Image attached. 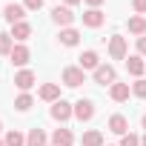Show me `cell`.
I'll use <instances>...</instances> for the list:
<instances>
[{"label": "cell", "instance_id": "6da1fadb", "mask_svg": "<svg viewBox=\"0 0 146 146\" xmlns=\"http://www.w3.org/2000/svg\"><path fill=\"white\" fill-rule=\"evenodd\" d=\"M95 83H100V86H112V83H117V72H115L112 63H100V66L95 69Z\"/></svg>", "mask_w": 146, "mask_h": 146}, {"label": "cell", "instance_id": "7a4b0ae2", "mask_svg": "<svg viewBox=\"0 0 146 146\" xmlns=\"http://www.w3.org/2000/svg\"><path fill=\"white\" fill-rule=\"evenodd\" d=\"M63 83L72 86V89H78L80 83H86V72H83L80 66H66V69H63Z\"/></svg>", "mask_w": 146, "mask_h": 146}, {"label": "cell", "instance_id": "3957f363", "mask_svg": "<svg viewBox=\"0 0 146 146\" xmlns=\"http://www.w3.org/2000/svg\"><path fill=\"white\" fill-rule=\"evenodd\" d=\"M72 115H75V106H72L69 100H63V98H60L57 103H52V117H54L57 123H66Z\"/></svg>", "mask_w": 146, "mask_h": 146}, {"label": "cell", "instance_id": "277c9868", "mask_svg": "<svg viewBox=\"0 0 146 146\" xmlns=\"http://www.w3.org/2000/svg\"><path fill=\"white\" fill-rule=\"evenodd\" d=\"M52 20H54L57 26L69 29V26H72V20H75V12H72L69 6H54V9H52Z\"/></svg>", "mask_w": 146, "mask_h": 146}, {"label": "cell", "instance_id": "5b68a950", "mask_svg": "<svg viewBox=\"0 0 146 146\" xmlns=\"http://www.w3.org/2000/svg\"><path fill=\"white\" fill-rule=\"evenodd\" d=\"M109 57L112 60H126V37H120V35L109 37Z\"/></svg>", "mask_w": 146, "mask_h": 146}, {"label": "cell", "instance_id": "8992f818", "mask_svg": "<svg viewBox=\"0 0 146 146\" xmlns=\"http://www.w3.org/2000/svg\"><path fill=\"white\" fill-rule=\"evenodd\" d=\"M32 60V52L23 46V43H15V49H12V54H9V63L12 66H26Z\"/></svg>", "mask_w": 146, "mask_h": 146}, {"label": "cell", "instance_id": "52a82bcc", "mask_svg": "<svg viewBox=\"0 0 146 146\" xmlns=\"http://www.w3.org/2000/svg\"><path fill=\"white\" fill-rule=\"evenodd\" d=\"M75 117L83 123V120H92L95 117V103L92 100H86V98H80L78 103H75Z\"/></svg>", "mask_w": 146, "mask_h": 146}, {"label": "cell", "instance_id": "ba28073f", "mask_svg": "<svg viewBox=\"0 0 146 146\" xmlns=\"http://www.w3.org/2000/svg\"><path fill=\"white\" fill-rule=\"evenodd\" d=\"M3 17L15 26V23H20L23 17H26V6H20V3H6V9H3Z\"/></svg>", "mask_w": 146, "mask_h": 146}, {"label": "cell", "instance_id": "9c48e42d", "mask_svg": "<svg viewBox=\"0 0 146 146\" xmlns=\"http://www.w3.org/2000/svg\"><path fill=\"white\" fill-rule=\"evenodd\" d=\"M35 80H37V78H35L32 69H23V72H17V75H15V86H17L20 92H29V89L35 86Z\"/></svg>", "mask_w": 146, "mask_h": 146}, {"label": "cell", "instance_id": "30bf717a", "mask_svg": "<svg viewBox=\"0 0 146 146\" xmlns=\"http://www.w3.org/2000/svg\"><path fill=\"white\" fill-rule=\"evenodd\" d=\"M103 20H106V15L100 9H86L83 12V26H89V29H100Z\"/></svg>", "mask_w": 146, "mask_h": 146}, {"label": "cell", "instance_id": "8fae6325", "mask_svg": "<svg viewBox=\"0 0 146 146\" xmlns=\"http://www.w3.org/2000/svg\"><path fill=\"white\" fill-rule=\"evenodd\" d=\"M37 95H40V100H46V103H57V100H60V86H57V83H43Z\"/></svg>", "mask_w": 146, "mask_h": 146}, {"label": "cell", "instance_id": "7c38bea8", "mask_svg": "<svg viewBox=\"0 0 146 146\" xmlns=\"http://www.w3.org/2000/svg\"><path fill=\"white\" fill-rule=\"evenodd\" d=\"M9 35H12V40L23 43V40H29V37H32V26H29L26 20H20V23H15V26H12V32H9Z\"/></svg>", "mask_w": 146, "mask_h": 146}, {"label": "cell", "instance_id": "4fadbf2b", "mask_svg": "<svg viewBox=\"0 0 146 146\" xmlns=\"http://www.w3.org/2000/svg\"><path fill=\"white\" fill-rule=\"evenodd\" d=\"M129 83H112L109 86V98L115 100V103H123V100H129Z\"/></svg>", "mask_w": 146, "mask_h": 146}, {"label": "cell", "instance_id": "5bb4252c", "mask_svg": "<svg viewBox=\"0 0 146 146\" xmlns=\"http://www.w3.org/2000/svg\"><path fill=\"white\" fill-rule=\"evenodd\" d=\"M126 69H129V75L140 78L143 72H146V60H143L140 54H129V60H126Z\"/></svg>", "mask_w": 146, "mask_h": 146}, {"label": "cell", "instance_id": "9a60e30c", "mask_svg": "<svg viewBox=\"0 0 146 146\" xmlns=\"http://www.w3.org/2000/svg\"><path fill=\"white\" fill-rule=\"evenodd\" d=\"M75 143V135L69 129H54L52 132V146H72Z\"/></svg>", "mask_w": 146, "mask_h": 146}, {"label": "cell", "instance_id": "2e32d148", "mask_svg": "<svg viewBox=\"0 0 146 146\" xmlns=\"http://www.w3.org/2000/svg\"><path fill=\"white\" fill-rule=\"evenodd\" d=\"M109 132H115V135L123 137V135L129 132V120H126L123 115H112V117H109Z\"/></svg>", "mask_w": 146, "mask_h": 146}, {"label": "cell", "instance_id": "e0dca14e", "mask_svg": "<svg viewBox=\"0 0 146 146\" xmlns=\"http://www.w3.org/2000/svg\"><path fill=\"white\" fill-rule=\"evenodd\" d=\"M78 60H80V69H83V72H86V69H92V72H95V69L100 66V57H98V52H92V49H89V52H83Z\"/></svg>", "mask_w": 146, "mask_h": 146}, {"label": "cell", "instance_id": "ac0fdd59", "mask_svg": "<svg viewBox=\"0 0 146 146\" xmlns=\"http://www.w3.org/2000/svg\"><path fill=\"white\" fill-rule=\"evenodd\" d=\"M126 26H129V32H132V35H137V37H143V35H146V17H143V15L129 17V23H126Z\"/></svg>", "mask_w": 146, "mask_h": 146}, {"label": "cell", "instance_id": "d6986e66", "mask_svg": "<svg viewBox=\"0 0 146 146\" xmlns=\"http://www.w3.org/2000/svg\"><path fill=\"white\" fill-rule=\"evenodd\" d=\"M26 146H46V132L43 129H29V135H26Z\"/></svg>", "mask_w": 146, "mask_h": 146}, {"label": "cell", "instance_id": "ffe728a7", "mask_svg": "<svg viewBox=\"0 0 146 146\" xmlns=\"http://www.w3.org/2000/svg\"><path fill=\"white\" fill-rule=\"evenodd\" d=\"M57 37H60L63 46H78V43H80V32H78V29H63Z\"/></svg>", "mask_w": 146, "mask_h": 146}, {"label": "cell", "instance_id": "44dd1931", "mask_svg": "<svg viewBox=\"0 0 146 146\" xmlns=\"http://www.w3.org/2000/svg\"><path fill=\"white\" fill-rule=\"evenodd\" d=\"M83 146H103V135H100L98 129L83 132Z\"/></svg>", "mask_w": 146, "mask_h": 146}, {"label": "cell", "instance_id": "7402d4cb", "mask_svg": "<svg viewBox=\"0 0 146 146\" xmlns=\"http://www.w3.org/2000/svg\"><path fill=\"white\" fill-rule=\"evenodd\" d=\"M32 103H35V100H32V95H29V92H23V95H17V98H15V109H17V112H29V109H32Z\"/></svg>", "mask_w": 146, "mask_h": 146}, {"label": "cell", "instance_id": "603a6c76", "mask_svg": "<svg viewBox=\"0 0 146 146\" xmlns=\"http://www.w3.org/2000/svg\"><path fill=\"white\" fill-rule=\"evenodd\" d=\"M3 143H6V146H26V137H23V132L12 129V132L3 137Z\"/></svg>", "mask_w": 146, "mask_h": 146}, {"label": "cell", "instance_id": "cb8c5ba5", "mask_svg": "<svg viewBox=\"0 0 146 146\" xmlns=\"http://www.w3.org/2000/svg\"><path fill=\"white\" fill-rule=\"evenodd\" d=\"M12 49H15V40H12V35L0 32V54H3V57H9V54H12Z\"/></svg>", "mask_w": 146, "mask_h": 146}, {"label": "cell", "instance_id": "d4e9b609", "mask_svg": "<svg viewBox=\"0 0 146 146\" xmlns=\"http://www.w3.org/2000/svg\"><path fill=\"white\" fill-rule=\"evenodd\" d=\"M132 95H135V98H146V80H143V78H137V80L132 83Z\"/></svg>", "mask_w": 146, "mask_h": 146}, {"label": "cell", "instance_id": "484cf974", "mask_svg": "<svg viewBox=\"0 0 146 146\" xmlns=\"http://www.w3.org/2000/svg\"><path fill=\"white\" fill-rule=\"evenodd\" d=\"M120 146H140V137L132 135V132H126V135L120 137Z\"/></svg>", "mask_w": 146, "mask_h": 146}, {"label": "cell", "instance_id": "4316f807", "mask_svg": "<svg viewBox=\"0 0 146 146\" xmlns=\"http://www.w3.org/2000/svg\"><path fill=\"white\" fill-rule=\"evenodd\" d=\"M23 6H26L29 12H40V9H43V0H23Z\"/></svg>", "mask_w": 146, "mask_h": 146}, {"label": "cell", "instance_id": "83f0119b", "mask_svg": "<svg viewBox=\"0 0 146 146\" xmlns=\"http://www.w3.org/2000/svg\"><path fill=\"white\" fill-rule=\"evenodd\" d=\"M132 6H135L137 15H143V12H146V0H132Z\"/></svg>", "mask_w": 146, "mask_h": 146}, {"label": "cell", "instance_id": "f1b7e54d", "mask_svg": "<svg viewBox=\"0 0 146 146\" xmlns=\"http://www.w3.org/2000/svg\"><path fill=\"white\" fill-rule=\"evenodd\" d=\"M137 54H140V57L146 54V35H143V37H137Z\"/></svg>", "mask_w": 146, "mask_h": 146}, {"label": "cell", "instance_id": "f546056e", "mask_svg": "<svg viewBox=\"0 0 146 146\" xmlns=\"http://www.w3.org/2000/svg\"><path fill=\"white\" fill-rule=\"evenodd\" d=\"M86 3H89V9H100V3H103V0H86Z\"/></svg>", "mask_w": 146, "mask_h": 146}, {"label": "cell", "instance_id": "4dcf8cb0", "mask_svg": "<svg viewBox=\"0 0 146 146\" xmlns=\"http://www.w3.org/2000/svg\"><path fill=\"white\" fill-rule=\"evenodd\" d=\"M63 3H66V6L72 9V6H78V3H80V0H63Z\"/></svg>", "mask_w": 146, "mask_h": 146}, {"label": "cell", "instance_id": "1f68e13d", "mask_svg": "<svg viewBox=\"0 0 146 146\" xmlns=\"http://www.w3.org/2000/svg\"><path fill=\"white\" fill-rule=\"evenodd\" d=\"M140 123H143V129H146V115H143V117H140Z\"/></svg>", "mask_w": 146, "mask_h": 146}, {"label": "cell", "instance_id": "d6a6232c", "mask_svg": "<svg viewBox=\"0 0 146 146\" xmlns=\"http://www.w3.org/2000/svg\"><path fill=\"white\" fill-rule=\"evenodd\" d=\"M140 146H146V135H143V137H140Z\"/></svg>", "mask_w": 146, "mask_h": 146}, {"label": "cell", "instance_id": "836d02e7", "mask_svg": "<svg viewBox=\"0 0 146 146\" xmlns=\"http://www.w3.org/2000/svg\"><path fill=\"white\" fill-rule=\"evenodd\" d=\"M0 132H3V123H0Z\"/></svg>", "mask_w": 146, "mask_h": 146}, {"label": "cell", "instance_id": "e575fe53", "mask_svg": "<svg viewBox=\"0 0 146 146\" xmlns=\"http://www.w3.org/2000/svg\"><path fill=\"white\" fill-rule=\"evenodd\" d=\"M0 146H6V143H3V140H0Z\"/></svg>", "mask_w": 146, "mask_h": 146}]
</instances>
